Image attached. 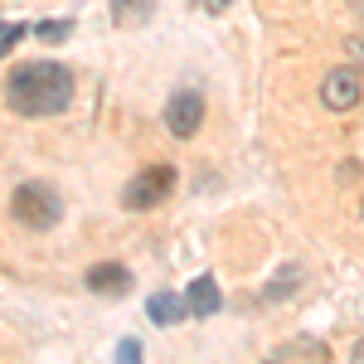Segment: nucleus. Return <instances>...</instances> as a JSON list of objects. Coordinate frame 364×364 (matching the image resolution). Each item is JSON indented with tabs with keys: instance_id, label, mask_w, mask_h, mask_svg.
Masks as SVG:
<instances>
[{
	"instance_id": "1",
	"label": "nucleus",
	"mask_w": 364,
	"mask_h": 364,
	"mask_svg": "<svg viewBox=\"0 0 364 364\" xmlns=\"http://www.w3.org/2000/svg\"><path fill=\"white\" fill-rule=\"evenodd\" d=\"M5 102L20 117H54L73 102V73L63 63H49V58L20 63L5 78Z\"/></svg>"
},
{
	"instance_id": "2",
	"label": "nucleus",
	"mask_w": 364,
	"mask_h": 364,
	"mask_svg": "<svg viewBox=\"0 0 364 364\" xmlns=\"http://www.w3.org/2000/svg\"><path fill=\"white\" fill-rule=\"evenodd\" d=\"M10 209H15V219H20L25 228H54L58 219H63V199H58V190L54 185H39V180L20 185L15 199H10Z\"/></svg>"
},
{
	"instance_id": "3",
	"label": "nucleus",
	"mask_w": 364,
	"mask_h": 364,
	"mask_svg": "<svg viewBox=\"0 0 364 364\" xmlns=\"http://www.w3.org/2000/svg\"><path fill=\"white\" fill-rule=\"evenodd\" d=\"M170 185H175V166H146L136 180L122 190V204H127L132 214H141V209H156V204L170 195Z\"/></svg>"
},
{
	"instance_id": "4",
	"label": "nucleus",
	"mask_w": 364,
	"mask_h": 364,
	"mask_svg": "<svg viewBox=\"0 0 364 364\" xmlns=\"http://www.w3.org/2000/svg\"><path fill=\"white\" fill-rule=\"evenodd\" d=\"M360 97H364V73L355 63H340V68H331V73L321 78V102H326L331 112H350Z\"/></svg>"
},
{
	"instance_id": "5",
	"label": "nucleus",
	"mask_w": 364,
	"mask_h": 364,
	"mask_svg": "<svg viewBox=\"0 0 364 364\" xmlns=\"http://www.w3.org/2000/svg\"><path fill=\"white\" fill-rule=\"evenodd\" d=\"M199 122H204V92H199V87H175V92H170V102H166L170 136L190 141L199 132Z\"/></svg>"
},
{
	"instance_id": "6",
	"label": "nucleus",
	"mask_w": 364,
	"mask_h": 364,
	"mask_svg": "<svg viewBox=\"0 0 364 364\" xmlns=\"http://www.w3.org/2000/svg\"><path fill=\"white\" fill-rule=\"evenodd\" d=\"M87 291H97V296H122V291H132V272L122 267V262H97V267H87Z\"/></svg>"
},
{
	"instance_id": "7",
	"label": "nucleus",
	"mask_w": 364,
	"mask_h": 364,
	"mask_svg": "<svg viewBox=\"0 0 364 364\" xmlns=\"http://www.w3.org/2000/svg\"><path fill=\"white\" fill-rule=\"evenodd\" d=\"M219 306H224L219 282H214V277H195V287L185 291V311H195V316H214Z\"/></svg>"
},
{
	"instance_id": "8",
	"label": "nucleus",
	"mask_w": 364,
	"mask_h": 364,
	"mask_svg": "<svg viewBox=\"0 0 364 364\" xmlns=\"http://www.w3.org/2000/svg\"><path fill=\"white\" fill-rule=\"evenodd\" d=\"M151 10H156V0H112V20L122 29H141L151 20Z\"/></svg>"
},
{
	"instance_id": "9",
	"label": "nucleus",
	"mask_w": 364,
	"mask_h": 364,
	"mask_svg": "<svg viewBox=\"0 0 364 364\" xmlns=\"http://www.w3.org/2000/svg\"><path fill=\"white\" fill-rule=\"evenodd\" d=\"M301 277H306V272H301L296 262H287L277 277L267 282V301H287V296H296V291H301Z\"/></svg>"
},
{
	"instance_id": "10",
	"label": "nucleus",
	"mask_w": 364,
	"mask_h": 364,
	"mask_svg": "<svg viewBox=\"0 0 364 364\" xmlns=\"http://www.w3.org/2000/svg\"><path fill=\"white\" fill-rule=\"evenodd\" d=\"M146 311H151V321H156V326H175V321L185 316V301H180V296H170V291H156V296L146 301Z\"/></svg>"
},
{
	"instance_id": "11",
	"label": "nucleus",
	"mask_w": 364,
	"mask_h": 364,
	"mask_svg": "<svg viewBox=\"0 0 364 364\" xmlns=\"http://www.w3.org/2000/svg\"><path fill=\"white\" fill-rule=\"evenodd\" d=\"M277 355H282V360H291V355H311V360H331V350H326L321 340H291V345H282Z\"/></svg>"
},
{
	"instance_id": "12",
	"label": "nucleus",
	"mask_w": 364,
	"mask_h": 364,
	"mask_svg": "<svg viewBox=\"0 0 364 364\" xmlns=\"http://www.w3.org/2000/svg\"><path fill=\"white\" fill-rule=\"evenodd\" d=\"M345 49H350V63H355V68L364 73V34H355V39L345 44Z\"/></svg>"
},
{
	"instance_id": "13",
	"label": "nucleus",
	"mask_w": 364,
	"mask_h": 364,
	"mask_svg": "<svg viewBox=\"0 0 364 364\" xmlns=\"http://www.w3.org/2000/svg\"><path fill=\"white\" fill-rule=\"evenodd\" d=\"M117 355H122V360H136L141 345H136V340H122V345H117Z\"/></svg>"
},
{
	"instance_id": "14",
	"label": "nucleus",
	"mask_w": 364,
	"mask_h": 364,
	"mask_svg": "<svg viewBox=\"0 0 364 364\" xmlns=\"http://www.w3.org/2000/svg\"><path fill=\"white\" fill-rule=\"evenodd\" d=\"M15 39H20V25H10V29H5V34H0V54H5V49H10Z\"/></svg>"
},
{
	"instance_id": "15",
	"label": "nucleus",
	"mask_w": 364,
	"mask_h": 364,
	"mask_svg": "<svg viewBox=\"0 0 364 364\" xmlns=\"http://www.w3.org/2000/svg\"><path fill=\"white\" fill-rule=\"evenodd\" d=\"M204 10H209V15H224V10H228V0H204Z\"/></svg>"
},
{
	"instance_id": "16",
	"label": "nucleus",
	"mask_w": 364,
	"mask_h": 364,
	"mask_svg": "<svg viewBox=\"0 0 364 364\" xmlns=\"http://www.w3.org/2000/svg\"><path fill=\"white\" fill-rule=\"evenodd\" d=\"M350 360H360V364H364V340H355V350H350Z\"/></svg>"
},
{
	"instance_id": "17",
	"label": "nucleus",
	"mask_w": 364,
	"mask_h": 364,
	"mask_svg": "<svg viewBox=\"0 0 364 364\" xmlns=\"http://www.w3.org/2000/svg\"><path fill=\"white\" fill-rule=\"evenodd\" d=\"M350 10H355V15H360V20H364V0H350Z\"/></svg>"
},
{
	"instance_id": "18",
	"label": "nucleus",
	"mask_w": 364,
	"mask_h": 364,
	"mask_svg": "<svg viewBox=\"0 0 364 364\" xmlns=\"http://www.w3.org/2000/svg\"><path fill=\"white\" fill-rule=\"evenodd\" d=\"M360 219H364V204H360Z\"/></svg>"
}]
</instances>
